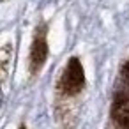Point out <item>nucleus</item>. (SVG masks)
Masks as SVG:
<instances>
[{
	"mask_svg": "<svg viewBox=\"0 0 129 129\" xmlns=\"http://www.w3.org/2000/svg\"><path fill=\"white\" fill-rule=\"evenodd\" d=\"M18 129H27V125H25V124H21V125H20Z\"/></svg>",
	"mask_w": 129,
	"mask_h": 129,
	"instance_id": "nucleus-4",
	"label": "nucleus"
},
{
	"mask_svg": "<svg viewBox=\"0 0 129 129\" xmlns=\"http://www.w3.org/2000/svg\"><path fill=\"white\" fill-rule=\"evenodd\" d=\"M110 117L115 129H129V58H125L118 69Z\"/></svg>",
	"mask_w": 129,
	"mask_h": 129,
	"instance_id": "nucleus-1",
	"label": "nucleus"
},
{
	"mask_svg": "<svg viewBox=\"0 0 129 129\" xmlns=\"http://www.w3.org/2000/svg\"><path fill=\"white\" fill-rule=\"evenodd\" d=\"M85 85H87V80H85L83 66L78 57H71L57 83V90L62 97H74L85 88Z\"/></svg>",
	"mask_w": 129,
	"mask_h": 129,
	"instance_id": "nucleus-2",
	"label": "nucleus"
},
{
	"mask_svg": "<svg viewBox=\"0 0 129 129\" xmlns=\"http://www.w3.org/2000/svg\"><path fill=\"white\" fill-rule=\"evenodd\" d=\"M46 58H48V25L44 21H39V25L34 30L28 53V71L32 76H37V73L46 64Z\"/></svg>",
	"mask_w": 129,
	"mask_h": 129,
	"instance_id": "nucleus-3",
	"label": "nucleus"
}]
</instances>
